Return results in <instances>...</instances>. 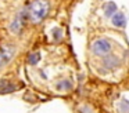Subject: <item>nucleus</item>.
Here are the masks:
<instances>
[{
    "mask_svg": "<svg viewBox=\"0 0 129 113\" xmlns=\"http://www.w3.org/2000/svg\"><path fill=\"white\" fill-rule=\"evenodd\" d=\"M49 0H34L26 8V14H28L29 19L32 24H39L49 13Z\"/></svg>",
    "mask_w": 129,
    "mask_h": 113,
    "instance_id": "1",
    "label": "nucleus"
},
{
    "mask_svg": "<svg viewBox=\"0 0 129 113\" xmlns=\"http://www.w3.org/2000/svg\"><path fill=\"white\" fill-rule=\"evenodd\" d=\"M92 51L94 55L104 57V55H107L111 51V43H110L107 39H97V40H94L92 44Z\"/></svg>",
    "mask_w": 129,
    "mask_h": 113,
    "instance_id": "2",
    "label": "nucleus"
},
{
    "mask_svg": "<svg viewBox=\"0 0 129 113\" xmlns=\"http://www.w3.org/2000/svg\"><path fill=\"white\" fill-rule=\"evenodd\" d=\"M22 26H24V13H21L14 18L13 24L10 25V29H11L13 33H20L21 29H22Z\"/></svg>",
    "mask_w": 129,
    "mask_h": 113,
    "instance_id": "3",
    "label": "nucleus"
},
{
    "mask_svg": "<svg viewBox=\"0 0 129 113\" xmlns=\"http://www.w3.org/2000/svg\"><path fill=\"white\" fill-rule=\"evenodd\" d=\"M111 22L114 26L117 28H123L126 25V18L122 13H115L114 15L111 17Z\"/></svg>",
    "mask_w": 129,
    "mask_h": 113,
    "instance_id": "4",
    "label": "nucleus"
},
{
    "mask_svg": "<svg viewBox=\"0 0 129 113\" xmlns=\"http://www.w3.org/2000/svg\"><path fill=\"white\" fill-rule=\"evenodd\" d=\"M15 90V85L11 84L9 80H2L0 81V94L3 92H10V91Z\"/></svg>",
    "mask_w": 129,
    "mask_h": 113,
    "instance_id": "5",
    "label": "nucleus"
},
{
    "mask_svg": "<svg viewBox=\"0 0 129 113\" xmlns=\"http://www.w3.org/2000/svg\"><path fill=\"white\" fill-rule=\"evenodd\" d=\"M115 13H117V6H115V3L110 2V3L104 4V14L107 17H112Z\"/></svg>",
    "mask_w": 129,
    "mask_h": 113,
    "instance_id": "6",
    "label": "nucleus"
},
{
    "mask_svg": "<svg viewBox=\"0 0 129 113\" xmlns=\"http://www.w3.org/2000/svg\"><path fill=\"white\" fill-rule=\"evenodd\" d=\"M39 59H40V54H39V52H34V54H31L28 57V62L31 63V65H36V63L39 62Z\"/></svg>",
    "mask_w": 129,
    "mask_h": 113,
    "instance_id": "7",
    "label": "nucleus"
},
{
    "mask_svg": "<svg viewBox=\"0 0 129 113\" xmlns=\"http://www.w3.org/2000/svg\"><path fill=\"white\" fill-rule=\"evenodd\" d=\"M57 87H58V90H70L71 83L68 81V80H64V81H60L58 84H57Z\"/></svg>",
    "mask_w": 129,
    "mask_h": 113,
    "instance_id": "8",
    "label": "nucleus"
},
{
    "mask_svg": "<svg viewBox=\"0 0 129 113\" xmlns=\"http://www.w3.org/2000/svg\"><path fill=\"white\" fill-rule=\"evenodd\" d=\"M4 63H6V57H4V54H2V52H0V68H2Z\"/></svg>",
    "mask_w": 129,
    "mask_h": 113,
    "instance_id": "9",
    "label": "nucleus"
}]
</instances>
